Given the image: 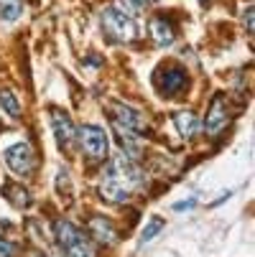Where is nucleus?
I'll return each instance as SVG.
<instances>
[{"instance_id": "1", "label": "nucleus", "mask_w": 255, "mask_h": 257, "mask_svg": "<svg viewBox=\"0 0 255 257\" xmlns=\"http://www.w3.org/2000/svg\"><path fill=\"white\" fill-rule=\"evenodd\" d=\"M143 186H145V173L135 166L133 158L120 153V156H115L110 163H107V168L102 171L100 194L107 201H128Z\"/></svg>"}, {"instance_id": "2", "label": "nucleus", "mask_w": 255, "mask_h": 257, "mask_svg": "<svg viewBox=\"0 0 255 257\" xmlns=\"http://www.w3.org/2000/svg\"><path fill=\"white\" fill-rule=\"evenodd\" d=\"M100 23H102V31L107 33L110 41H118V44H128L138 36V23L130 13L120 11V8H105L102 16H100Z\"/></svg>"}, {"instance_id": "3", "label": "nucleus", "mask_w": 255, "mask_h": 257, "mask_svg": "<svg viewBox=\"0 0 255 257\" xmlns=\"http://www.w3.org/2000/svg\"><path fill=\"white\" fill-rule=\"evenodd\" d=\"M54 232H56V242L64 247V252H66L69 257H95V249H92L90 239H87L74 224H71V222L61 219V222H56Z\"/></svg>"}, {"instance_id": "4", "label": "nucleus", "mask_w": 255, "mask_h": 257, "mask_svg": "<svg viewBox=\"0 0 255 257\" xmlns=\"http://www.w3.org/2000/svg\"><path fill=\"white\" fill-rule=\"evenodd\" d=\"M77 138L82 140V148L87 151L90 158H97V161L107 158V133L100 125H82Z\"/></svg>"}, {"instance_id": "5", "label": "nucleus", "mask_w": 255, "mask_h": 257, "mask_svg": "<svg viewBox=\"0 0 255 257\" xmlns=\"http://www.w3.org/2000/svg\"><path fill=\"white\" fill-rule=\"evenodd\" d=\"M6 163H8V168L13 171V173H18V176H28L31 171H33V151H31V145L28 143H16V145H11V148H6Z\"/></svg>"}, {"instance_id": "6", "label": "nucleus", "mask_w": 255, "mask_h": 257, "mask_svg": "<svg viewBox=\"0 0 255 257\" xmlns=\"http://www.w3.org/2000/svg\"><path fill=\"white\" fill-rule=\"evenodd\" d=\"M156 87L161 89V94L166 97H176L181 89L187 87V71L179 66H166L156 71Z\"/></svg>"}, {"instance_id": "7", "label": "nucleus", "mask_w": 255, "mask_h": 257, "mask_svg": "<svg viewBox=\"0 0 255 257\" xmlns=\"http://www.w3.org/2000/svg\"><path fill=\"white\" fill-rule=\"evenodd\" d=\"M51 127H54L56 143L61 145L64 151L74 148V143H77V127H74V122L69 120L66 112H61V109H51Z\"/></svg>"}, {"instance_id": "8", "label": "nucleus", "mask_w": 255, "mask_h": 257, "mask_svg": "<svg viewBox=\"0 0 255 257\" xmlns=\"http://www.w3.org/2000/svg\"><path fill=\"white\" fill-rule=\"evenodd\" d=\"M113 122H118V125H123V127H128V130H135V133H140V130L145 127L143 115L138 112L135 107L123 104V102H115V104H113Z\"/></svg>"}, {"instance_id": "9", "label": "nucleus", "mask_w": 255, "mask_h": 257, "mask_svg": "<svg viewBox=\"0 0 255 257\" xmlns=\"http://www.w3.org/2000/svg\"><path fill=\"white\" fill-rule=\"evenodd\" d=\"M227 122V104H225V97L222 94H217L212 99V107H209V112L204 117V130L209 135H217Z\"/></svg>"}, {"instance_id": "10", "label": "nucleus", "mask_w": 255, "mask_h": 257, "mask_svg": "<svg viewBox=\"0 0 255 257\" xmlns=\"http://www.w3.org/2000/svg\"><path fill=\"white\" fill-rule=\"evenodd\" d=\"M90 232H92V237H95L97 242H102V244H115V239H118L115 227L107 222V219H102V216H92V219H90Z\"/></svg>"}, {"instance_id": "11", "label": "nucleus", "mask_w": 255, "mask_h": 257, "mask_svg": "<svg viewBox=\"0 0 255 257\" xmlns=\"http://www.w3.org/2000/svg\"><path fill=\"white\" fill-rule=\"evenodd\" d=\"M151 36L158 46H171L174 44V26L166 18H153L151 21Z\"/></svg>"}, {"instance_id": "12", "label": "nucleus", "mask_w": 255, "mask_h": 257, "mask_svg": "<svg viewBox=\"0 0 255 257\" xmlns=\"http://www.w3.org/2000/svg\"><path fill=\"white\" fill-rule=\"evenodd\" d=\"M174 122H176V130L184 135V138H192L199 130V120H197L194 112H176L174 115Z\"/></svg>"}, {"instance_id": "13", "label": "nucleus", "mask_w": 255, "mask_h": 257, "mask_svg": "<svg viewBox=\"0 0 255 257\" xmlns=\"http://www.w3.org/2000/svg\"><path fill=\"white\" fill-rule=\"evenodd\" d=\"M23 16V3L21 0H0V18L6 23H13Z\"/></svg>"}, {"instance_id": "14", "label": "nucleus", "mask_w": 255, "mask_h": 257, "mask_svg": "<svg viewBox=\"0 0 255 257\" xmlns=\"http://www.w3.org/2000/svg\"><path fill=\"white\" fill-rule=\"evenodd\" d=\"M0 107L6 109L8 117H13V120L21 117V102L16 99V94H13L11 89H3V92H0Z\"/></svg>"}, {"instance_id": "15", "label": "nucleus", "mask_w": 255, "mask_h": 257, "mask_svg": "<svg viewBox=\"0 0 255 257\" xmlns=\"http://www.w3.org/2000/svg\"><path fill=\"white\" fill-rule=\"evenodd\" d=\"M161 229H163V219H161V216H151V219H148V224H145L143 232H140V242H143V244H145V242H151Z\"/></svg>"}, {"instance_id": "16", "label": "nucleus", "mask_w": 255, "mask_h": 257, "mask_svg": "<svg viewBox=\"0 0 255 257\" xmlns=\"http://www.w3.org/2000/svg\"><path fill=\"white\" fill-rule=\"evenodd\" d=\"M118 6H120V11L135 16V13H140V11L148 8V0H118Z\"/></svg>"}, {"instance_id": "17", "label": "nucleus", "mask_w": 255, "mask_h": 257, "mask_svg": "<svg viewBox=\"0 0 255 257\" xmlns=\"http://www.w3.org/2000/svg\"><path fill=\"white\" fill-rule=\"evenodd\" d=\"M6 191L11 194L13 204H18V206H28V194H26L23 189H18V186H6Z\"/></svg>"}, {"instance_id": "18", "label": "nucleus", "mask_w": 255, "mask_h": 257, "mask_svg": "<svg viewBox=\"0 0 255 257\" xmlns=\"http://www.w3.org/2000/svg\"><path fill=\"white\" fill-rule=\"evenodd\" d=\"M194 204H197V199H187V201H176V204H174V211H189V209H194Z\"/></svg>"}, {"instance_id": "19", "label": "nucleus", "mask_w": 255, "mask_h": 257, "mask_svg": "<svg viewBox=\"0 0 255 257\" xmlns=\"http://www.w3.org/2000/svg\"><path fill=\"white\" fill-rule=\"evenodd\" d=\"M16 252V247L11 244V242H6L3 237H0V257H11Z\"/></svg>"}, {"instance_id": "20", "label": "nucleus", "mask_w": 255, "mask_h": 257, "mask_svg": "<svg viewBox=\"0 0 255 257\" xmlns=\"http://www.w3.org/2000/svg\"><path fill=\"white\" fill-rule=\"evenodd\" d=\"M245 13H247V16H245V21H247V33H252V8H247Z\"/></svg>"}]
</instances>
